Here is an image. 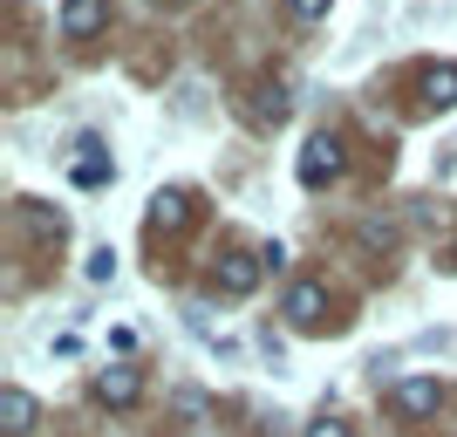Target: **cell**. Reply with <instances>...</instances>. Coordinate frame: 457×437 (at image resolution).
<instances>
[{
  "label": "cell",
  "instance_id": "obj_1",
  "mask_svg": "<svg viewBox=\"0 0 457 437\" xmlns=\"http://www.w3.org/2000/svg\"><path fill=\"white\" fill-rule=\"evenodd\" d=\"M342 164H348V157H342V137H307V151H301V185L307 191H321L328 185V178H342Z\"/></svg>",
  "mask_w": 457,
  "mask_h": 437
},
{
  "label": "cell",
  "instance_id": "obj_2",
  "mask_svg": "<svg viewBox=\"0 0 457 437\" xmlns=\"http://www.w3.org/2000/svg\"><path fill=\"white\" fill-rule=\"evenodd\" d=\"M389 410H396V417H437V410H444V382L437 376L396 382V390H389Z\"/></svg>",
  "mask_w": 457,
  "mask_h": 437
},
{
  "label": "cell",
  "instance_id": "obj_3",
  "mask_svg": "<svg viewBox=\"0 0 457 437\" xmlns=\"http://www.w3.org/2000/svg\"><path fill=\"white\" fill-rule=\"evenodd\" d=\"M287 322L314 335V328L328 322V287L321 281H294V287H287Z\"/></svg>",
  "mask_w": 457,
  "mask_h": 437
},
{
  "label": "cell",
  "instance_id": "obj_4",
  "mask_svg": "<svg viewBox=\"0 0 457 437\" xmlns=\"http://www.w3.org/2000/svg\"><path fill=\"white\" fill-rule=\"evenodd\" d=\"M260 266H267V260H253V253H226V260L212 266V287L239 301V294H253V287H260Z\"/></svg>",
  "mask_w": 457,
  "mask_h": 437
},
{
  "label": "cell",
  "instance_id": "obj_5",
  "mask_svg": "<svg viewBox=\"0 0 457 437\" xmlns=\"http://www.w3.org/2000/svg\"><path fill=\"white\" fill-rule=\"evenodd\" d=\"M103 21H110V0H62V35L69 41H89Z\"/></svg>",
  "mask_w": 457,
  "mask_h": 437
},
{
  "label": "cell",
  "instance_id": "obj_6",
  "mask_svg": "<svg viewBox=\"0 0 457 437\" xmlns=\"http://www.w3.org/2000/svg\"><path fill=\"white\" fill-rule=\"evenodd\" d=\"M137 397H144V376H137V369H123V362L96 376V403H110V410H123V403H137Z\"/></svg>",
  "mask_w": 457,
  "mask_h": 437
},
{
  "label": "cell",
  "instance_id": "obj_7",
  "mask_svg": "<svg viewBox=\"0 0 457 437\" xmlns=\"http://www.w3.org/2000/svg\"><path fill=\"white\" fill-rule=\"evenodd\" d=\"M185 219H191V191H157V198H151V226L157 232H178V226H185Z\"/></svg>",
  "mask_w": 457,
  "mask_h": 437
},
{
  "label": "cell",
  "instance_id": "obj_8",
  "mask_svg": "<svg viewBox=\"0 0 457 437\" xmlns=\"http://www.w3.org/2000/svg\"><path fill=\"white\" fill-rule=\"evenodd\" d=\"M423 103H430V110H451L457 103V62H444V69L423 76Z\"/></svg>",
  "mask_w": 457,
  "mask_h": 437
},
{
  "label": "cell",
  "instance_id": "obj_9",
  "mask_svg": "<svg viewBox=\"0 0 457 437\" xmlns=\"http://www.w3.org/2000/svg\"><path fill=\"white\" fill-rule=\"evenodd\" d=\"M0 417H7V431H35V397H28V390H7V397H0Z\"/></svg>",
  "mask_w": 457,
  "mask_h": 437
},
{
  "label": "cell",
  "instance_id": "obj_10",
  "mask_svg": "<svg viewBox=\"0 0 457 437\" xmlns=\"http://www.w3.org/2000/svg\"><path fill=\"white\" fill-rule=\"evenodd\" d=\"M253 116H260V123H280V116H287V89H280V82H260V103H253Z\"/></svg>",
  "mask_w": 457,
  "mask_h": 437
},
{
  "label": "cell",
  "instance_id": "obj_11",
  "mask_svg": "<svg viewBox=\"0 0 457 437\" xmlns=\"http://www.w3.org/2000/svg\"><path fill=\"white\" fill-rule=\"evenodd\" d=\"M103 178H110L103 157H76V185H103Z\"/></svg>",
  "mask_w": 457,
  "mask_h": 437
},
{
  "label": "cell",
  "instance_id": "obj_12",
  "mask_svg": "<svg viewBox=\"0 0 457 437\" xmlns=\"http://www.w3.org/2000/svg\"><path fill=\"white\" fill-rule=\"evenodd\" d=\"M110 273H116V253H110V247L89 253V281H110Z\"/></svg>",
  "mask_w": 457,
  "mask_h": 437
},
{
  "label": "cell",
  "instance_id": "obj_13",
  "mask_svg": "<svg viewBox=\"0 0 457 437\" xmlns=\"http://www.w3.org/2000/svg\"><path fill=\"white\" fill-rule=\"evenodd\" d=\"M307 437H348V424L342 417H314V424H307Z\"/></svg>",
  "mask_w": 457,
  "mask_h": 437
},
{
  "label": "cell",
  "instance_id": "obj_14",
  "mask_svg": "<svg viewBox=\"0 0 457 437\" xmlns=\"http://www.w3.org/2000/svg\"><path fill=\"white\" fill-rule=\"evenodd\" d=\"M287 7H294L301 21H321V14H328V0H287Z\"/></svg>",
  "mask_w": 457,
  "mask_h": 437
},
{
  "label": "cell",
  "instance_id": "obj_15",
  "mask_svg": "<svg viewBox=\"0 0 457 437\" xmlns=\"http://www.w3.org/2000/svg\"><path fill=\"white\" fill-rule=\"evenodd\" d=\"M171 7H185V0H171Z\"/></svg>",
  "mask_w": 457,
  "mask_h": 437
}]
</instances>
